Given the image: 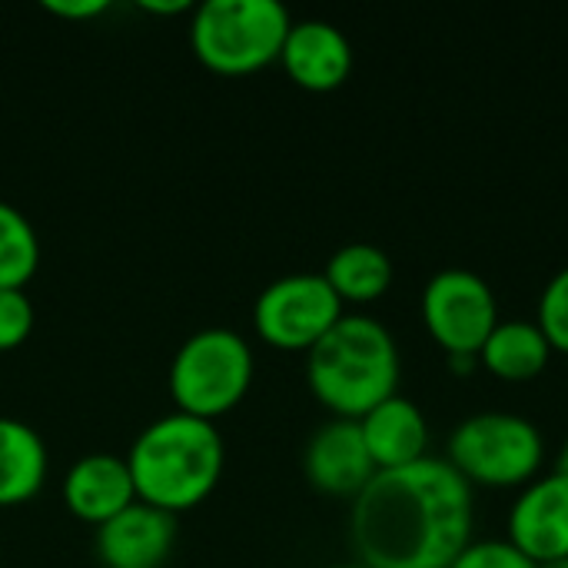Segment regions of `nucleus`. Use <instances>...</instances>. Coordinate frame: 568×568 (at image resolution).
<instances>
[{
	"mask_svg": "<svg viewBox=\"0 0 568 568\" xmlns=\"http://www.w3.org/2000/svg\"><path fill=\"white\" fill-rule=\"evenodd\" d=\"M559 469L568 473V439H566V446H562V456H559Z\"/></svg>",
	"mask_w": 568,
	"mask_h": 568,
	"instance_id": "nucleus-25",
	"label": "nucleus"
},
{
	"mask_svg": "<svg viewBox=\"0 0 568 568\" xmlns=\"http://www.w3.org/2000/svg\"><path fill=\"white\" fill-rule=\"evenodd\" d=\"M33 333V303L23 290H0V353L17 349Z\"/></svg>",
	"mask_w": 568,
	"mask_h": 568,
	"instance_id": "nucleus-21",
	"label": "nucleus"
},
{
	"mask_svg": "<svg viewBox=\"0 0 568 568\" xmlns=\"http://www.w3.org/2000/svg\"><path fill=\"white\" fill-rule=\"evenodd\" d=\"M280 63L296 87L329 93L353 73V43L329 20H293L280 50Z\"/></svg>",
	"mask_w": 568,
	"mask_h": 568,
	"instance_id": "nucleus-11",
	"label": "nucleus"
},
{
	"mask_svg": "<svg viewBox=\"0 0 568 568\" xmlns=\"http://www.w3.org/2000/svg\"><path fill=\"white\" fill-rule=\"evenodd\" d=\"M40 266V240L27 213L0 200V290H23Z\"/></svg>",
	"mask_w": 568,
	"mask_h": 568,
	"instance_id": "nucleus-18",
	"label": "nucleus"
},
{
	"mask_svg": "<svg viewBox=\"0 0 568 568\" xmlns=\"http://www.w3.org/2000/svg\"><path fill=\"white\" fill-rule=\"evenodd\" d=\"M303 469L310 486H316L320 493L349 496V499H356L366 489V483L379 473L366 449L359 423L339 416L323 423L310 436L303 453Z\"/></svg>",
	"mask_w": 568,
	"mask_h": 568,
	"instance_id": "nucleus-10",
	"label": "nucleus"
},
{
	"mask_svg": "<svg viewBox=\"0 0 568 568\" xmlns=\"http://www.w3.org/2000/svg\"><path fill=\"white\" fill-rule=\"evenodd\" d=\"M306 383L339 419H363L373 406L396 396L399 346L379 320L343 313V320L306 353Z\"/></svg>",
	"mask_w": 568,
	"mask_h": 568,
	"instance_id": "nucleus-3",
	"label": "nucleus"
},
{
	"mask_svg": "<svg viewBox=\"0 0 568 568\" xmlns=\"http://www.w3.org/2000/svg\"><path fill=\"white\" fill-rule=\"evenodd\" d=\"M423 323L429 336L449 353L479 356L483 343L499 323L493 286L466 266H446L429 276L423 290Z\"/></svg>",
	"mask_w": 568,
	"mask_h": 568,
	"instance_id": "nucleus-8",
	"label": "nucleus"
},
{
	"mask_svg": "<svg viewBox=\"0 0 568 568\" xmlns=\"http://www.w3.org/2000/svg\"><path fill=\"white\" fill-rule=\"evenodd\" d=\"M366 568H449L473 542V486L436 456L379 469L349 509Z\"/></svg>",
	"mask_w": 568,
	"mask_h": 568,
	"instance_id": "nucleus-1",
	"label": "nucleus"
},
{
	"mask_svg": "<svg viewBox=\"0 0 568 568\" xmlns=\"http://www.w3.org/2000/svg\"><path fill=\"white\" fill-rule=\"evenodd\" d=\"M539 329L546 333L549 346L568 353V266H562L539 296Z\"/></svg>",
	"mask_w": 568,
	"mask_h": 568,
	"instance_id": "nucleus-19",
	"label": "nucleus"
},
{
	"mask_svg": "<svg viewBox=\"0 0 568 568\" xmlns=\"http://www.w3.org/2000/svg\"><path fill=\"white\" fill-rule=\"evenodd\" d=\"M93 542L97 559L106 568H163L176 542V516L136 499L120 516L97 526Z\"/></svg>",
	"mask_w": 568,
	"mask_h": 568,
	"instance_id": "nucleus-12",
	"label": "nucleus"
},
{
	"mask_svg": "<svg viewBox=\"0 0 568 568\" xmlns=\"http://www.w3.org/2000/svg\"><path fill=\"white\" fill-rule=\"evenodd\" d=\"M539 568H568V559H552V562H542Z\"/></svg>",
	"mask_w": 568,
	"mask_h": 568,
	"instance_id": "nucleus-26",
	"label": "nucleus"
},
{
	"mask_svg": "<svg viewBox=\"0 0 568 568\" xmlns=\"http://www.w3.org/2000/svg\"><path fill=\"white\" fill-rule=\"evenodd\" d=\"M333 568H366V566H359V562H346V566H333Z\"/></svg>",
	"mask_w": 568,
	"mask_h": 568,
	"instance_id": "nucleus-27",
	"label": "nucleus"
},
{
	"mask_svg": "<svg viewBox=\"0 0 568 568\" xmlns=\"http://www.w3.org/2000/svg\"><path fill=\"white\" fill-rule=\"evenodd\" d=\"M253 369V349L236 329L206 326L186 336L170 363V396L176 413L213 423L243 403Z\"/></svg>",
	"mask_w": 568,
	"mask_h": 568,
	"instance_id": "nucleus-5",
	"label": "nucleus"
},
{
	"mask_svg": "<svg viewBox=\"0 0 568 568\" xmlns=\"http://www.w3.org/2000/svg\"><path fill=\"white\" fill-rule=\"evenodd\" d=\"M509 542L536 566L568 559V473L556 469L523 486L509 509Z\"/></svg>",
	"mask_w": 568,
	"mask_h": 568,
	"instance_id": "nucleus-9",
	"label": "nucleus"
},
{
	"mask_svg": "<svg viewBox=\"0 0 568 568\" xmlns=\"http://www.w3.org/2000/svg\"><path fill=\"white\" fill-rule=\"evenodd\" d=\"M136 503L126 456L87 453L63 476V506L90 526H103Z\"/></svg>",
	"mask_w": 568,
	"mask_h": 568,
	"instance_id": "nucleus-13",
	"label": "nucleus"
},
{
	"mask_svg": "<svg viewBox=\"0 0 568 568\" xmlns=\"http://www.w3.org/2000/svg\"><path fill=\"white\" fill-rule=\"evenodd\" d=\"M323 276L343 303H373L393 286V260L383 246L356 240L329 256Z\"/></svg>",
	"mask_w": 568,
	"mask_h": 568,
	"instance_id": "nucleus-17",
	"label": "nucleus"
},
{
	"mask_svg": "<svg viewBox=\"0 0 568 568\" xmlns=\"http://www.w3.org/2000/svg\"><path fill=\"white\" fill-rule=\"evenodd\" d=\"M47 446L40 433L13 416H0V506L30 503L47 483Z\"/></svg>",
	"mask_w": 568,
	"mask_h": 568,
	"instance_id": "nucleus-15",
	"label": "nucleus"
},
{
	"mask_svg": "<svg viewBox=\"0 0 568 568\" xmlns=\"http://www.w3.org/2000/svg\"><path fill=\"white\" fill-rule=\"evenodd\" d=\"M223 463L220 429L176 409L146 423L126 453L136 499L170 516L196 509L216 489Z\"/></svg>",
	"mask_w": 568,
	"mask_h": 568,
	"instance_id": "nucleus-2",
	"label": "nucleus"
},
{
	"mask_svg": "<svg viewBox=\"0 0 568 568\" xmlns=\"http://www.w3.org/2000/svg\"><path fill=\"white\" fill-rule=\"evenodd\" d=\"M343 300L323 273H290L273 280L253 303V326L260 339L276 349L310 353L339 320Z\"/></svg>",
	"mask_w": 568,
	"mask_h": 568,
	"instance_id": "nucleus-7",
	"label": "nucleus"
},
{
	"mask_svg": "<svg viewBox=\"0 0 568 568\" xmlns=\"http://www.w3.org/2000/svg\"><path fill=\"white\" fill-rule=\"evenodd\" d=\"M366 439V449L376 469H403L426 459L429 449V423L423 409L406 396H389L373 406L363 419H356Z\"/></svg>",
	"mask_w": 568,
	"mask_h": 568,
	"instance_id": "nucleus-14",
	"label": "nucleus"
},
{
	"mask_svg": "<svg viewBox=\"0 0 568 568\" xmlns=\"http://www.w3.org/2000/svg\"><path fill=\"white\" fill-rule=\"evenodd\" d=\"M43 10L63 20H93L110 10V0H43Z\"/></svg>",
	"mask_w": 568,
	"mask_h": 568,
	"instance_id": "nucleus-22",
	"label": "nucleus"
},
{
	"mask_svg": "<svg viewBox=\"0 0 568 568\" xmlns=\"http://www.w3.org/2000/svg\"><path fill=\"white\" fill-rule=\"evenodd\" d=\"M449 568H539L523 549H516L509 539H483L469 542Z\"/></svg>",
	"mask_w": 568,
	"mask_h": 568,
	"instance_id": "nucleus-20",
	"label": "nucleus"
},
{
	"mask_svg": "<svg viewBox=\"0 0 568 568\" xmlns=\"http://www.w3.org/2000/svg\"><path fill=\"white\" fill-rule=\"evenodd\" d=\"M549 359L552 346L532 320H499L479 349V363L506 383L536 379L549 366Z\"/></svg>",
	"mask_w": 568,
	"mask_h": 568,
	"instance_id": "nucleus-16",
	"label": "nucleus"
},
{
	"mask_svg": "<svg viewBox=\"0 0 568 568\" xmlns=\"http://www.w3.org/2000/svg\"><path fill=\"white\" fill-rule=\"evenodd\" d=\"M140 7L150 13H186V10H193L190 0H143Z\"/></svg>",
	"mask_w": 568,
	"mask_h": 568,
	"instance_id": "nucleus-23",
	"label": "nucleus"
},
{
	"mask_svg": "<svg viewBox=\"0 0 568 568\" xmlns=\"http://www.w3.org/2000/svg\"><path fill=\"white\" fill-rule=\"evenodd\" d=\"M546 456L542 433L516 413H476L449 436V466L469 486L513 489L536 479Z\"/></svg>",
	"mask_w": 568,
	"mask_h": 568,
	"instance_id": "nucleus-6",
	"label": "nucleus"
},
{
	"mask_svg": "<svg viewBox=\"0 0 568 568\" xmlns=\"http://www.w3.org/2000/svg\"><path fill=\"white\" fill-rule=\"evenodd\" d=\"M446 359H449V366L456 369V376H469L476 366H483L479 356H473V353H449Z\"/></svg>",
	"mask_w": 568,
	"mask_h": 568,
	"instance_id": "nucleus-24",
	"label": "nucleus"
},
{
	"mask_svg": "<svg viewBox=\"0 0 568 568\" xmlns=\"http://www.w3.org/2000/svg\"><path fill=\"white\" fill-rule=\"evenodd\" d=\"M290 27L280 0H203L190 17V43L213 73L243 77L280 60Z\"/></svg>",
	"mask_w": 568,
	"mask_h": 568,
	"instance_id": "nucleus-4",
	"label": "nucleus"
}]
</instances>
